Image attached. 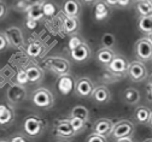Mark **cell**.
Wrapping results in <instances>:
<instances>
[{
	"label": "cell",
	"instance_id": "obj_16",
	"mask_svg": "<svg viewBox=\"0 0 152 142\" xmlns=\"http://www.w3.org/2000/svg\"><path fill=\"white\" fill-rule=\"evenodd\" d=\"M113 122L109 118H99L94 122L93 124V131H96L98 134H102L104 136H110L112 128H113Z\"/></svg>",
	"mask_w": 152,
	"mask_h": 142
},
{
	"label": "cell",
	"instance_id": "obj_29",
	"mask_svg": "<svg viewBox=\"0 0 152 142\" xmlns=\"http://www.w3.org/2000/svg\"><path fill=\"white\" fill-rule=\"evenodd\" d=\"M69 119H70V123H71V125H72V128H74L76 134H80V133L86 130L87 120H83L81 118H76V117H69Z\"/></svg>",
	"mask_w": 152,
	"mask_h": 142
},
{
	"label": "cell",
	"instance_id": "obj_32",
	"mask_svg": "<svg viewBox=\"0 0 152 142\" xmlns=\"http://www.w3.org/2000/svg\"><path fill=\"white\" fill-rule=\"evenodd\" d=\"M86 141L87 142H105V141H107V137L102 135V134H98L96 131H93L92 134H89L86 137Z\"/></svg>",
	"mask_w": 152,
	"mask_h": 142
},
{
	"label": "cell",
	"instance_id": "obj_28",
	"mask_svg": "<svg viewBox=\"0 0 152 142\" xmlns=\"http://www.w3.org/2000/svg\"><path fill=\"white\" fill-rule=\"evenodd\" d=\"M69 117H76V118H81L83 120H87L89 119V110L83 106V105H76L71 109L70 111V116Z\"/></svg>",
	"mask_w": 152,
	"mask_h": 142
},
{
	"label": "cell",
	"instance_id": "obj_11",
	"mask_svg": "<svg viewBox=\"0 0 152 142\" xmlns=\"http://www.w3.org/2000/svg\"><path fill=\"white\" fill-rule=\"evenodd\" d=\"M94 87L93 81L88 77H80L75 81V93L80 98H91Z\"/></svg>",
	"mask_w": 152,
	"mask_h": 142
},
{
	"label": "cell",
	"instance_id": "obj_46",
	"mask_svg": "<svg viewBox=\"0 0 152 142\" xmlns=\"http://www.w3.org/2000/svg\"><path fill=\"white\" fill-rule=\"evenodd\" d=\"M148 83L150 84H152V74L150 75V77H148Z\"/></svg>",
	"mask_w": 152,
	"mask_h": 142
},
{
	"label": "cell",
	"instance_id": "obj_34",
	"mask_svg": "<svg viewBox=\"0 0 152 142\" xmlns=\"http://www.w3.org/2000/svg\"><path fill=\"white\" fill-rule=\"evenodd\" d=\"M10 44H9V40L5 35V33H0V53L5 52L9 48Z\"/></svg>",
	"mask_w": 152,
	"mask_h": 142
},
{
	"label": "cell",
	"instance_id": "obj_27",
	"mask_svg": "<svg viewBox=\"0 0 152 142\" xmlns=\"http://www.w3.org/2000/svg\"><path fill=\"white\" fill-rule=\"evenodd\" d=\"M135 9L139 16H150L152 15V4L148 0H137Z\"/></svg>",
	"mask_w": 152,
	"mask_h": 142
},
{
	"label": "cell",
	"instance_id": "obj_24",
	"mask_svg": "<svg viewBox=\"0 0 152 142\" xmlns=\"http://www.w3.org/2000/svg\"><path fill=\"white\" fill-rule=\"evenodd\" d=\"M45 16L44 10H42V4H36V5H29L27 9V18L29 19H35L39 22Z\"/></svg>",
	"mask_w": 152,
	"mask_h": 142
},
{
	"label": "cell",
	"instance_id": "obj_31",
	"mask_svg": "<svg viewBox=\"0 0 152 142\" xmlns=\"http://www.w3.org/2000/svg\"><path fill=\"white\" fill-rule=\"evenodd\" d=\"M42 10H44V13L46 17H52L57 12V7L54 6V4L51 1H46V0L42 3Z\"/></svg>",
	"mask_w": 152,
	"mask_h": 142
},
{
	"label": "cell",
	"instance_id": "obj_6",
	"mask_svg": "<svg viewBox=\"0 0 152 142\" xmlns=\"http://www.w3.org/2000/svg\"><path fill=\"white\" fill-rule=\"evenodd\" d=\"M134 53L141 62L152 60V41L148 37H141L134 45Z\"/></svg>",
	"mask_w": 152,
	"mask_h": 142
},
{
	"label": "cell",
	"instance_id": "obj_22",
	"mask_svg": "<svg viewBox=\"0 0 152 142\" xmlns=\"http://www.w3.org/2000/svg\"><path fill=\"white\" fill-rule=\"evenodd\" d=\"M113 57H115V52H113L111 48H106V47H102L96 54V58L98 60V63H100L104 66L109 65V63L112 60Z\"/></svg>",
	"mask_w": 152,
	"mask_h": 142
},
{
	"label": "cell",
	"instance_id": "obj_42",
	"mask_svg": "<svg viewBox=\"0 0 152 142\" xmlns=\"http://www.w3.org/2000/svg\"><path fill=\"white\" fill-rule=\"evenodd\" d=\"M147 98L150 101H152V84H150V83L147 86Z\"/></svg>",
	"mask_w": 152,
	"mask_h": 142
},
{
	"label": "cell",
	"instance_id": "obj_48",
	"mask_svg": "<svg viewBox=\"0 0 152 142\" xmlns=\"http://www.w3.org/2000/svg\"><path fill=\"white\" fill-rule=\"evenodd\" d=\"M148 1H150V3H151V4H152V0H148Z\"/></svg>",
	"mask_w": 152,
	"mask_h": 142
},
{
	"label": "cell",
	"instance_id": "obj_17",
	"mask_svg": "<svg viewBox=\"0 0 152 142\" xmlns=\"http://www.w3.org/2000/svg\"><path fill=\"white\" fill-rule=\"evenodd\" d=\"M27 75H28V81L31 84H39L42 82V79L45 77L44 69L40 68L39 65H29L26 68Z\"/></svg>",
	"mask_w": 152,
	"mask_h": 142
},
{
	"label": "cell",
	"instance_id": "obj_38",
	"mask_svg": "<svg viewBox=\"0 0 152 142\" xmlns=\"http://www.w3.org/2000/svg\"><path fill=\"white\" fill-rule=\"evenodd\" d=\"M132 1H133V0H118V1H117V7L126 9V7H128L132 4Z\"/></svg>",
	"mask_w": 152,
	"mask_h": 142
},
{
	"label": "cell",
	"instance_id": "obj_40",
	"mask_svg": "<svg viewBox=\"0 0 152 142\" xmlns=\"http://www.w3.org/2000/svg\"><path fill=\"white\" fill-rule=\"evenodd\" d=\"M117 141L118 142H130V141H134V137H133V136H126V137L118 138Z\"/></svg>",
	"mask_w": 152,
	"mask_h": 142
},
{
	"label": "cell",
	"instance_id": "obj_4",
	"mask_svg": "<svg viewBox=\"0 0 152 142\" xmlns=\"http://www.w3.org/2000/svg\"><path fill=\"white\" fill-rule=\"evenodd\" d=\"M135 131V125L132 120L129 119H121L117 123L113 124L112 131H111V137L117 141L118 138L126 137V136H133Z\"/></svg>",
	"mask_w": 152,
	"mask_h": 142
},
{
	"label": "cell",
	"instance_id": "obj_1",
	"mask_svg": "<svg viewBox=\"0 0 152 142\" xmlns=\"http://www.w3.org/2000/svg\"><path fill=\"white\" fill-rule=\"evenodd\" d=\"M45 125L46 123L44 119H41L40 117H37L35 114H30L23 122V130L27 136L34 138V137L40 136L44 133Z\"/></svg>",
	"mask_w": 152,
	"mask_h": 142
},
{
	"label": "cell",
	"instance_id": "obj_45",
	"mask_svg": "<svg viewBox=\"0 0 152 142\" xmlns=\"http://www.w3.org/2000/svg\"><path fill=\"white\" fill-rule=\"evenodd\" d=\"M148 125L152 128V112H151V116H150V120H148Z\"/></svg>",
	"mask_w": 152,
	"mask_h": 142
},
{
	"label": "cell",
	"instance_id": "obj_19",
	"mask_svg": "<svg viewBox=\"0 0 152 142\" xmlns=\"http://www.w3.org/2000/svg\"><path fill=\"white\" fill-rule=\"evenodd\" d=\"M80 21H79V17H70V16H65L63 19V24L62 28L64 30L65 34L68 35H74L79 31L80 29Z\"/></svg>",
	"mask_w": 152,
	"mask_h": 142
},
{
	"label": "cell",
	"instance_id": "obj_33",
	"mask_svg": "<svg viewBox=\"0 0 152 142\" xmlns=\"http://www.w3.org/2000/svg\"><path fill=\"white\" fill-rule=\"evenodd\" d=\"M17 83H20V84H23V86H26L27 83H29V81H28V75H27V71H26V69H22V70H20L18 71V74H17Z\"/></svg>",
	"mask_w": 152,
	"mask_h": 142
},
{
	"label": "cell",
	"instance_id": "obj_30",
	"mask_svg": "<svg viewBox=\"0 0 152 142\" xmlns=\"http://www.w3.org/2000/svg\"><path fill=\"white\" fill-rule=\"evenodd\" d=\"M100 42H102V46L103 47H106V48H113L116 45V37L113 34L111 33H105L102 35V40H100Z\"/></svg>",
	"mask_w": 152,
	"mask_h": 142
},
{
	"label": "cell",
	"instance_id": "obj_2",
	"mask_svg": "<svg viewBox=\"0 0 152 142\" xmlns=\"http://www.w3.org/2000/svg\"><path fill=\"white\" fill-rule=\"evenodd\" d=\"M31 101L35 106L44 110H48L52 109L54 105V95L50 89L37 88L31 94Z\"/></svg>",
	"mask_w": 152,
	"mask_h": 142
},
{
	"label": "cell",
	"instance_id": "obj_37",
	"mask_svg": "<svg viewBox=\"0 0 152 142\" xmlns=\"http://www.w3.org/2000/svg\"><path fill=\"white\" fill-rule=\"evenodd\" d=\"M26 27H27L29 30H34V29L37 27V21H35V19H29V18H27Z\"/></svg>",
	"mask_w": 152,
	"mask_h": 142
},
{
	"label": "cell",
	"instance_id": "obj_18",
	"mask_svg": "<svg viewBox=\"0 0 152 142\" xmlns=\"http://www.w3.org/2000/svg\"><path fill=\"white\" fill-rule=\"evenodd\" d=\"M15 120V111L10 105L0 104V125L10 127Z\"/></svg>",
	"mask_w": 152,
	"mask_h": 142
},
{
	"label": "cell",
	"instance_id": "obj_43",
	"mask_svg": "<svg viewBox=\"0 0 152 142\" xmlns=\"http://www.w3.org/2000/svg\"><path fill=\"white\" fill-rule=\"evenodd\" d=\"M117 1L118 0H105V3L109 6H117Z\"/></svg>",
	"mask_w": 152,
	"mask_h": 142
},
{
	"label": "cell",
	"instance_id": "obj_12",
	"mask_svg": "<svg viewBox=\"0 0 152 142\" xmlns=\"http://www.w3.org/2000/svg\"><path fill=\"white\" fill-rule=\"evenodd\" d=\"M5 35L9 40V44L13 48H21L24 45V35L21 28H18L16 25L9 27L5 29Z\"/></svg>",
	"mask_w": 152,
	"mask_h": 142
},
{
	"label": "cell",
	"instance_id": "obj_44",
	"mask_svg": "<svg viewBox=\"0 0 152 142\" xmlns=\"http://www.w3.org/2000/svg\"><path fill=\"white\" fill-rule=\"evenodd\" d=\"M81 1L83 4H86V5H94V4L98 1V0H81Z\"/></svg>",
	"mask_w": 152,
	"mask_h": 142
},
{
	"label": "cell",
	"instance_id": "obj_35",
	"mask_svg": "<svg viewBox=\"0 0 152 142\" xmlns=\"http://www.w3.org/2000/svg\"><path fill=\"white\" fill-rule=\"evenodd\" d=\"M82 41H83V40H82L80 36L72 35V36H71V39H70V41H69V48L71 50V48H74V47H76V46H79Z\"/></svg>",
	"mask_w": 152,
	"mask_h": 142
},
{
	"label": "cell",
	"instance_id": "obj_5",
	"mask_svg": "<svg viewBox=\"0 0 152 142\" xmlns=\"http://www.w3.org/2000/svg\"><path fill=\"white\" fill-rule=\"evenodd\" d=\"M127 76L132 82H142L147 78V68L145 66L144 62L141 60H134V62L129 63L128 70H127Z\"/></svg>",
	"mask_w": 152,
	"mask_h": 142
},
{
	"label": "cell",
	"instance_id": "obj_3",
	"mask_svg": "<svg viewBox=\"0 0 152 142\" xmlns=\"http://www.w3.org/2000/svg\"><path fill=\"white\" fill-rule=\"evenodd\" d=\"M45 66L57 76L70 74V71H71L70 62L63 57H48V58H46L45 59Z\"/></svg>",
	"mask_w": 152,
	"mask_h": 142
},
{
	"label": "cell",
	"instance_id": "obj_15",
	"mask_svg": "<svg viewBox=\"0 0 152 142\" xmlns=\"http://www.w3.org/2000/svg\"><path fill=\"white\" fill-rule=\"evenodd\" d=\"M62 12L64 16L80 17L82 12V5L80 0H64L62 4Z\"/></svg>",
	"mask_w": 152,
	"mask_h": 142
},
{
	"label": "cell",
	"instance_id": "obj_23",
	"mask_svg": "<svg viewBox=\"0 0 152 142\" xmlns=\"http://www.w3.org/2000/svg\"><path fill=\"white\" fill-rule=\"evenodd\" d=\"M151 110L145 106H138L134 111V119L139 124H148L150 116H151Z\"/></svg>",
	"mask_w": 152,
	"mask_h": 142
},
{
	"label": "cell",
	"instance_id": "obj_41",
	"mask_svg": "<svg viewBox=\"0 0 152 142\" xmlns=\"http://www.w3.org/2000/svg\"><path fill=\"white\" fill-rule=\"evenodd\" d=\"M29 5H36V4H42L45 0H26Z\"/></svg>",
	"mask_w": 152,
	"mask_h": 142
},
{
	"label": "cell",
	"instance_id": "obj_47",
	"mask_svg": "<svg viewBox=\"0 0 152 142\" xmlns=\"http://www.w3.org/2000/svg\"><path fill=\"white\" fill-rule=\"evenodd\" d=\"M147 37H148V39H150V40H151V41H152V33H150V34H148V35H147Z\"/></svg>",
	"mask_w": 152,
	"mask_h": 142
},
{
	"label": "cell",
	"instance_id": "obj_14",
	"mask_svg": "<svg viewBox=\"0 0 152 142\" xmlns=\"http://www.w3.org/2000/svg\"><path fill=\"white\" fill-rule=\"evenodd\" d=\"M92 99L96 104L98 105H105L107 103H110L111 100V92L110 89L104 86V84H100V86H97L94 87L93 89V93H92Z\"/></svg>",
	"mask_w": 152,
	"mask_h": 142
},
{
	"label": "cell",
	"instance_id": "obj_7",
	"mask_svg": "<svg viewBox=\"0 0 152 142\" xmlns=\"http://www.w3.org/2000/svg\"><path fill=\"white\" fill-rule=\"evenodd\" d=\"M6 98H7V101L12 105L21 104L22 101H24L26 98H27V89L23 84L13 83L7 88Z\"/></svg>",
	"mask_w": 152,
	"mask_h": 142
},
{
	"label": "cell",
	"instance_id": "obj_9",
	"mask_svg": "<svg viewBox=\"0 0 152 142\" xmlns=\"http://www.w3.org/2000/svg\"><path fill=\"white\" fill-rule=\"evenodd\" d=\"M92 55V50L86 41H82L79 46L70 50V57L76 63H86Z\"/></svg>",
	"mask_w": 152,
	"mask_h": 142
},
{
	"label": "cell",
	"instance_id": "obj_13",
	"mask_svg": "<svg viewBox=\"0 0 152 142\" xmlns=\"http://www.w3.org/2000/svg\"><path fill=\"white\" fill-rule=\"evenodd\" d=\"M75 78L70 74L61 75L57 81V87L62 95H69L75 90Z\"/></svg>",
	"mask_w": 152,
	"mask_h": 142
},
{
	"label": "cell",
	"instance_id": "obj_39",
	"mask_svg": "<svg viewBox=\"0 0 152 142\" xmlns=\"http://www.w3.org/2000/svg\"><path fill=\"white\" fill-rule=\"evenodd\" d=\"M11 142H27L28 141V137L26 136H22L21 134H18V136H15L12 138H10Z\"/></svg>",
	"mask_w": 152,
	"mask_h": 142
},
{
	"label": "cell",
	"instance_id": "obj_20",
	"mask_svg": "<svg viewBox=\"0 0 152 142\" xmlns=\"http://www.w3.org/2000/svg\"><path fill=\"white\" fill-rule=\"evenodd\" d=\"M110 15V6L105 3V0H98L94 4V17L97 21H105Z\"/></svg>",
	"mask_w": 152,
	"mask_h": 142
},
{
	"label": "cell",
	"instance_id": "obj_8",
	"mask_svg": "<svg viewBox=\"0 0 152 142\" xmlns=\"http://www.w3.org/2000/svg\"><path fill=\"white\" fill-rule=\"evenodd\" d=\"M54 134L57 137H61L63 140H70L74 136H76L77 134L75 133L71 123H70V119H59L54 123Z\"/></svg>",
	"mask_w": 152,
	"mask_h": 142
},
{
	"label": "cell",
	"instance_id": "obj_25",
	"mask_svg": "<svg viewBox=\"0 0 152 142\" xmlns=\"http://www.w3.org/2000/svg\"><path fill=\"white\" fill-rule=\"evenodd\" d=\"M26 52L30 58H39L44 52V45L40 41H30Z\"/></svg>",
	"mask_w": 152,
	"mask_h": 142
},
{
	"label": "cell",
	"instance_id": "obj_10",
	"mask_svg": "<svg viewBox=\"0 0 152 142\" xmlns=\"http://www.w3.org/2000/svg\"><path fill=\"white\" fill-rule=\"evenodd\" d=\"M128 60L123 57V55H117L115 54V57L112 58V60L107 65V70L113 74V75H116V76H124L127 75V70H128Z\"/></svg>",
	"mask_w": 152,
	"mask_h": 142
},
{
	"label": "cell",
	"instance_id": "obj_26",
	"mask_svg": "<svg viewBox=\"0 0 152 142\" xmlns=\"http://www.w3.org/2000/svg\"><path fill=\"white\" fill-rule=\"evenodd\" d=\"M138 29L145 35H148L150 33H152V15L139 17Z\"/></svg>",
	"mask_w": 152,
	"mask_h": 142
},
{
	"label": "cell",
	"instance_id": "obj_36",
	"mask_svg": "<svg viewBox=\"0 0 152 142\" xmlns=\"http://www.w3.org/2000/svg\"><path fill=\"white\" fill-rule=\"evenodd\" d=\"M9 13V9H7V5L3 1V0H0V21L4 18H6Z\"/></svg>",
	"mask_w": 152,
	"mask_h": 142
},
{
	"label": "cell",
	"instance_id": "obj_21",
	"mask_svg": "<svg viewBox=\"0 0 152 142\" xmlns=\"http://www.w3.org/2000/svg\"><path fill=\"white\" fill-rule=\"evenodd\" d=\"M141 96H140V92L135 88H133V87H129L127 89H124L123 92V100H124V103L129 106H135L139 104V101H140Z\"/></svg>",
	"mask_w": 152,
	"mask_h": 142
}]
</instances>
